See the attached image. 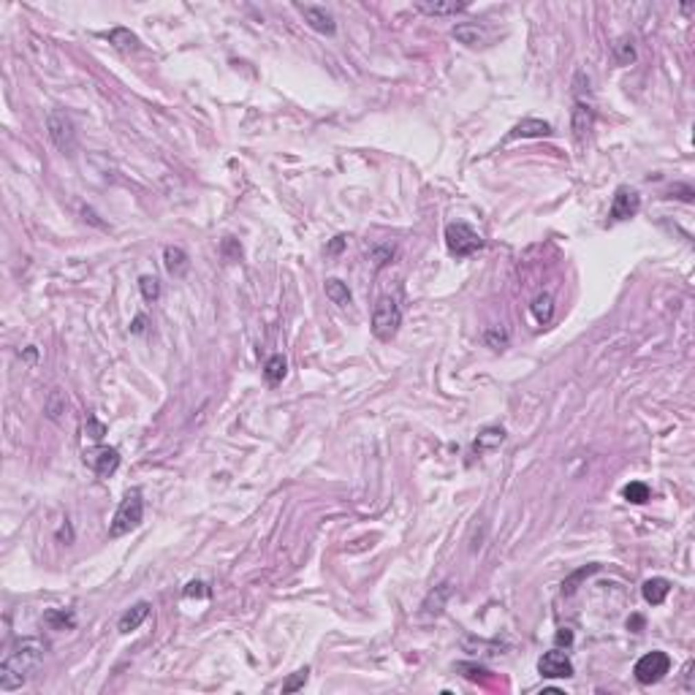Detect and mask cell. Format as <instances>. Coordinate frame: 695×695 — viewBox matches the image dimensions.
Here are the masks:
<instances>
[{
	"instance_id": "6da1fadb",
	"label": "cell",
	"mask_w": 695,
	"mask_h": 695,
	"mask_svg": "<svg viewBox=\"0 0 695 695\" xmlns=\"http://www.w3.org/2000/svg\"><path fill=\"white\" fill-rule=\"evenodd\" d=\"M46 641L43 638H36V636H28V638H19L14 641V647L6 652L3 663H0V690L3 693H11L17 687H22L30 676V671L39 665L46 654Z\"/></svg>"
},
{
	"instance_id": "7a4b0ae2",
	"label": "cell",
	"mask_w": 695,
	"mask_h": 695,
	"mask_svg": "<svg viewBox=\"0 0 695 695\" xmlns=\"http://www.w3.org/2000/svg\"><path fill=\"white\" fill-rule=\"evenodd\" d=\"M141 516H144V500H141V492L139 489H130L128 494L123 497L114 519L109 524V535L112 538H120L130 530H136L141 524Z\"/></svg>"
},
{
	"instance_id": "3957f363",
	"label": "cell",
	"mask_w": 695,
	"mask_h": 695,
	"mask_svg": "<svg viewBox=\"0 0 695 695\" xmlns=\"http://www.w3.org/2000/svg\"><path fill=\"white\" fill-rule=\"evenodd\" d=\"M399 326H402V310H399V304L391 296H383L381 302L375 304V312H372V334L378 340L389 343V340L396 337Z\"/></svg>"
},
{
	"instance_id": "277c9868",
	"label": "cell",
	"mask_w": 695,
	"mask_h": 695,
	"mask_svg": "<svg viewBox=\"0 0 695 695\" xmlns=\"http://www.w3.org/2000/svg\"><path fill=\"white\" fill-rule=\"evenodd\" d=\"M481 245H483L481 234H478L476 228H470L467 223H451V225L445 228V248H448V253L456 256V259L473 256L476 250H481Z\"/></svg>"
},
{
	"instance_id": "5b68a950",
	"label": "cell",
	"mask_w": 695,
	"mask_h": 695,
	"mask_svg": "<svg viewBox=\"0 0 695 695\" xmlns=\"http://www.w3.org/2000/svg\"><path fill=\"white\" fill-rule=\"evenodd\" d=\"M46 130H49V139L52 144L63 152V155H71L77 150V128H74V120L63 112V109H52L46 114Z\"/></svg>"
},
{
	"instance_id": "8992f818",
	"label": "cell",
	"mask_w": 695,
	"mask_h": 695,
	"mask_svg": "<svg viewBox=\"0 0 695 695\" xmlns=\"http://www.w3.org/2000/svg\"><path fill=\"white\" fill-rule=\"evenodd\" d=\"M668 671H671V657L665 652H647L633 668L638 685H657Z\"/></svg>"
},
{
	"instance_id": "52a82bcc",
	"label": "cell",
	"mask_w": 695,
	"mask_h": 695,
	"mask_svg": "<svg viewBox=\"0 0 695 695\" xmlns=\"http://www.w3.org/2000/svg\"><path fill=\"white\" fill-rule=\"evenodd\" d=\"M85 465L95 473L98 478H109L117 467H120V451L112 448V445H95V448H87L82 454Z\"/></svg>"
},
{
	"instance_id": "ba28073f",
	"label": "cell",
	"mask_w": 695,
	"mask_h": 695,
	"mask_svg": "<svg viewBox=\"0 0 695 695\" xmlns=\"http://www.w3.org/2000/svg\"><path fill=\"white\" fill-rule=\"evenodd\" d=\"M538 671H541L543 679H570L573 676V663L563 649H552L538 660Z\"/></svg>"
},
{
	"instance_id": "9c48e42d",
	"label": "cell",
	"mask_w": 695,
	"mask_h": 695,
	"mask_svg": "<svg viewBox=\"0 0 695 695\" xmlns=\"http://www.w3.org/2000/svg\"><path fill=\"white\" fill-rule=\"evenodd\" d=\"M641 210V196L633 188H616L611 201V220H630Z\"/></svg>"
},
{
	"instance_id": "30bf717a",
	"label": "cell",
	"mask_w": 695,
	"mask_h": 695,
	"mask_svg": "<svg viewBox=\"0 0 695 695\" xmlns=\"http://www.w3.org/2000/svg\"><path fill=\"white\" fill-rule=\"evenodd\" d=\"M296 11L302 14L304 22H307L315 33H321V36H334L337 25H334V17H332L326 8H321V6H302V3H296Z\"/></svg>"
},
{
	"instance_id": "8fae6325",
	"label": "cell",
	"mask_w": 695,
	"mask_h": 695,
	"mask_svg": "<svg viewBox=\"0 0 695 695\" xmlns=\"http://www.w3.org/2000/svg\"><path fill=\"white\" fill-rule=\"evenodd\" d=\"M416 6V11H421V14H430V17H445V14H459V11H465L470 3L467 0H416L413 3Z\"/></svg>"
},
{
	"instance_id": "7c38bea8",
	"label": "cell",
	"mask_w": 695,
	"mask_h": 695,
	"mask_svg": "<svg viewBox=\"0 0 695 695\" xmlns=\"http://www.w3.org/2000/svg\"><path fill=\"white\" fill-rule=\"evenodd\" d=\"M549 133H552V125L546 120L527 117V120H521L519 125H514V130L508 133V139H543Z\"/></svg>"
},
{
	"instance_id": "4fadbf2b",
	"label": "cell",
	"mask_w": 695,
	"mask_h": 695,
	"mask_svg": "<svg viewBox=\"0 0 695 695\" xmlns=\"http://www.w3.org/2000/svg\"><path fill=\"white\" fill-rule=\"evenodd\" d=\"M150 608L152 606H150L147 601H139L136 606H130L128 611L120 616V625H117V627H120V633H133V630H139V627H141V622L150 616Z\"/></svg>"
},
{
	"instance_id": "5bb4252c",
	"label": "cell",
	"mask_w": 695,
	"mask_h": 695,
	"mask_svg": "<svg viewBox=\"0 0 695 695\" xmlns=\"http://www.w3.org/2000/svg\"><path fill=\"white\" fill-rule=\"evenodd\" d=\"M163 263H166V272L174 274V277H185L188 269H190L188 253H185L182 248H174V245H169V248L163 250Z\"/></svg>"
},
{
	"instance_id": "9a60e30c",
	"label": "cell",
	"mask_w": 695,
	"mask_h": 695,
	"mask_svg": "<svg viewBox=\"0 0 695 695\" xmlns=\"http://www.w3.org/2000/svg\"><path fill=\"white\" fill-rule=\"evenodd\" d=\"M503 440H505V430L503 427H486L483 432L476 437V443H473V451H476L478 456L481 454H486V451H494L497 445H503Z\"/></svg>"
},
{
	"instance_id": "2e32d148",
	"label": "cell",
	"mask_w": 695,
	"mask_h": 695,
	"mask_svg": "<svg viewBox=\"0 0 695 695\" xmlns=\"http://www.w3.org/2000/svg\"><path fill=\"white\" fill-rule=\"evenodd\" d=\"M641 592H644V601L652 603V606H660L665 598H668V592H671V581L668 578H649V581H644V587H641Z\"/></svg>"
},
{
	"instance_id": "e0dca14e",
	"label": "cell",
	"mask_w": 695,
	"mask_h": 695,
	"mask_svg": "<svg viewBox=\"0 0 695 695\" xmlns=\"http://www.w3.org/2000/svg\"><path fill=\"white\" fill-rule=\"evenodd\" d=\"M592 106H587L584 101H576V109H573V130H576V139L581 141L590 130H592Z\"/></svg>"
},
{
	"instance_id": "ac0fdd59",
	"label": "cell",
	"mask_w": 695,
	"mask_h": 695,
	"mask_svg": "<svg viewBox=\"0 0 695 695\" xmlns=\"http://www.w3.org/2000/svg\"><path fill=\"white\" fill-rule=\"evenodd\" d=\"M43 625L52 630H71L77 625V616L74 611H66V608H49L43 614Z\"/></svg>"
},
{
	"instance_id": "d6986e66",
	"label": "cell",
	"mask_w": 695,
	"mask_h": 695,
	"mask_svg": "<svg viewBox=\"0 0 695 695\" xmlns=\"http://www.w3.org/2000/svg\"><path fill=\"white\" fill-rule=\"evenodd\" d=\"M451 36H454V39H456L459 43H465V46H478V43L486 41L483 30H481L478 25H470V22H462V25H456V28L451 30Z\"/></svg>"
},
{
	"instance_id": "ffe728a7",
	"label": "cell",
	"mask_w": 695,
	"mask_h": 695,
	"mask_svg": "<svg viewBox=\"0 0 695 695\" xmlns=\"http://www.w3.org/2000/svg\"><path fill=\"white\" fill-rule=\"evenodd\" d=\"M109 43L117 49V52H136L139 49V39L130 33L128 28H114V30H109Z\"/></svg>"
},
{
	"instance_id": "44dd1931",
	"label": "cell",
	"mask_w": 695,
	"mask_h": 695,
	"mask_svg": "<svg viewBox=\"0 0 695 695\" xmlns=\"http://www.w3.org/2000/svg\"><path fill=\"white\" fill-rule=\"evenodd\" d=\"M285 370H288V364H285V359H283L280 353L272 356V359H266V364H263V378H266V383H269V386L283 383Z\"/></svg>"
},
{
	"instance_id": "7402d4cb",
	"label": "cell",
	"mask_w": 695,
	"mask_h": 695,
	"mask_svg": "<svg viewBox=\"0 0 695 695\" xmlns=\"http://www.w3.org/2000/svg\"><path fill=\"white\" fill-rule=\"evenodd\" d=\"M451 598V584L445 581V584H440V587H434L432 592H430V598L424 601V611L427 614H440L443 606H445V601Z\"/></svg>"
},
{
	"instance_id": "603a6c76",
	"label": "cell",
	"mask_w": 695,
	"mask_h": 695,
	"mask_svg": "<svg viewBox=\"0 0 695 695\" xmlns=\"http://www.w3.org/2000/svg\"><path fill=\"white\" fill-rule=\"evenodd\" d=\"M323 288H326V296H329L334 304H340V307H348V304H350V288H348L343 280L329 277Z\"/></svg>"
},
{
	"instance_id": "cb8c5ba5",
	"label": "cell",
	"mask_w": 695,
	"mask_h": 695,
	"mask_svg": "<svg viewBox=\"0 0 695 695\" xmlns=\"http://www.w3.org/2000/svg\"><path fill=\"white\" fill-rule=\"evenodd\" d=\"M622 497H625L627 503L641 505V503H647V500H649V486H647L644 481H630V483L622 489Z\"/></svg>"
},
{
	"instance_id": "d4e9b609",
	"label": "cell",
	"mask_w": 695,
	"mask_h": 695,
	"mask_svg": "<svg viewBox=\"0 0 695 695\" xmlns=\"http://www.w3.org/2000/svg\"><path fill=\"white\" fill-rule=\"evenodd\" d=\"M532 315L538 318V323H549L552 315H554V299H552L549 294L535 296V302H532Z\"/></svg>"
},
{
	"instance_id": "484cf974",
	"label": "cell",
	"mask_w": 695,
	"mask_h": 695,
	"mask_svg": "<svg viewBox=\"0 0 695 695\" xmlns=\"http://www.w3.org/2000/svg\"><path fill=\"white\" fill-rule=\"evenodd\" d=\"M483 343L489 348H494V350H505L508 343H511V337H508V332L503 326H489L483 332Z\"/></svg>"
},
{
	"instance_id": "4316f807",
	"label": "cell",
	"mask_w": 695,
	"mask_h": 695,
	"mask_svg": "<svg viewBox=\"0 0 695 695\" xmlns=\"http://www.w3.org/2000/svg\"><path fill=\"white\" fill-rule=\"evenodd\" d=\"M614 54H616V63L619 66H630L636 60V49H633V41L622 39V41L614 43Z\"/></svg>"
},
{
	"instance_id": "83f0119b",
	"label": "cell",
	"mask_w": 695,
	"mask_h": 695,
	"mask_svg": "<svg viewBox=\"0 0 695 695\" xmlns=\"http://www.w3.org/2000/svg\"><path fill=\"white\" fill-rule=\"evenodd\" d=\"M139 288H141V296H144L147 302H155V299L161 296V283H158L152 274H144V277L139 280Z\"/></svg>"
},
{
	"instance_id": "f1b7e54d",
	"label": "cell",
	"mask_w": 695,
	"mask_h": 695,
	"mask_svg": "<svg viewBox=\"0 0 695 695\" xmlns=\"http://www.w3.org/2000/svg\"><path fill=\"white\" fill-rule=\"evenodd\" d=\"M220 253H223V259L225 261H239L242 259V245H239V239L225 236V239L220 242Z\"/></svg>"
},
{
	"instance_id": "f546056e",
	"label": "cell",
	"mask_w": 695,
	"mask_h": 695,
	"mask_svg": "<svg viewBox=\"0 0 695 695\" xmlns=\"http://www.w3.org/2000/svg\"><path fill=\"white\" fill-rule=\"evenodd\" d=\"M307 674H310L307 668H299V671H296V674H294V676L283 685V693H296V690H302L304 682H307Z\"/></svg>"
},
{
	"instance_id": "4dcf8cb0",
	"label": "cell",
	"mask_w": 695,
	"mask_h": 695,
	"mask_svg": "<svg viewBox=\"0 0 695 695\" xmlns=\"http://www.w3.org/2000/svg\"><path fill=\"white\" fill-rule=\"evenodd\" d=\"M185 598H207L210 595V590H207V584L204 581H190L188 587H185V592H182Z\"/></svg>"
},
{
	"instance_id": "1f68e13d",
	"label": "cell",
	"mask_w": 695,
	"mask_h": 695,
	"mask_svg": "<svg viewBox=\"0 0 695 695\" xmlns=\"http://www.w3.org/2000/svg\"><path fill=\"white\" fill-rule=\"evenodd\" d=\"M595 570H598V565H592V567H587V570H578V573H576V576H570V578H567V581H565V584H563V590H565V592H567V595H570V592H573V584H576V581H578V578H584V576H590V573H595Z\"/></svg>"
},
{
	"instance_id": "d6a6232c",
	"label": "cell",
	"mask_w": 695,
	"mask_h": 695,
	"mask_svg": "<svg viewBox=\"0 0 695 695\" xmlns=\"http://www.w3.org/2000/svg\"><path fill=\"white\" fill-rule=\"evenodd\" d=\"M87 432H90V437H92V440H101V437L106 434V427H103L101 421L90 419V421H87Z\"/></svg>"
},
{
	"instance_id": "836d02e7",
	"label": "cell",
	"mask_w": 695,
	"mask_h": 695,
	"mask_svg": "<svg viewBox=\"0 0 695 695\" xmlns=\"http://www.w3.org/2000/svg\"><path fill=\"white\" fill-rule=\"evenodd\" d=\"M343 248H345V236H334V242L326 248V253H329V256H334V253H340Z\"/></svg>"
},
{
	"instance_id": "e575fe53",
	"label": "cell",
	"mask_w": 695,
	"mask_h": 695,
	"mask_svg": "<svg viewBox=\"0 0 695 695\" xmlns=\"http://www.w3.org/2000/svg\"><path fill=\"white\" fill-rule=\"evenodd\" d=\"M144 323H147V318H144V315H139V318H136V321H133V326H130V332H133V334H141V332H144Z\"/></svg>"
},
{
	"instance_id": "d590c367",
	"label": "cell",
	"mask_w": 695,
	"mask_h": 695,
	"mask_svg": "<svg viewBox=\"0 0 695 695\" xmlns=\"http://www.w3.org/2000/svg\"><path fill=\"white\" fill-rule=\"evenodd\" d=\"M570 641H573V633H570V630H560V633H557V644H570Z\"/></svg>"
},
{
	"instance_id": "8d00e7d4",
	"label": "cell",
	"mask_w": 695,
	"mask_h": 695,
	"mask_svg": "<svg viewBox=\"0 0 695 695\" xmlns=\"http://www.w3.org/2000/svg\"><path fill=\"white\" fill-rule=\"evenodd\" d=\"M641 625H644V619H641V616H633V619H627V627H636V630H638Z\"/></svg>"
}]
</instances>
